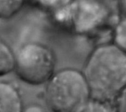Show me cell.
Segmentation results:
<instances>
[{"mask_svg": "<svg viewBox=\"0 0 126 112\" xmlns=\"http://www.w3.org/2000/svg\"><path fill=\"white\" fill-rule=\"evenodd\" d=\"M15 54L10 45L0 37V77L13 72Z\"/></svg>", "mask_w": 126, "mask_h": 112, "instance_id": "cell-5", "label": "cell"}, {"mask_svg": "<svg viewBox=\"0 0 126 112\" xmlns=\"http://www.w3.org/2000/svg\"><path fill=\"white\" fill-rule=\"evenodd\" d=\"M19 90L12 83L0 81V112H23Z\"/></svg>", "mask_w": 126, "mask_h": 112, "instance_id": "cell-4", "label": "cell"}, {"mask_svg": "<svg viewBox=\"0 0 126 112\" xmlns=\"http://www.w3.org/2000/svg\"><path fill=\"white\" fill-rule=\"evenodd\" d=\"M44 85V99L49 112H76L90 99L83 74L75 68L55 72Z\"/></svg>", "mask_w": 126, "mask_h": 112, "instance_id": "cell-2", "label": "cell"}, {"mask_svg": "<svg viewBox=\"0 0 126 112\" xmlns=\"http://www.w3.org/2000/svg\"><path fill=\"white\" fill-rule=\"evenodd\" d=\"M56 57L47 45L27 43L15 54L13 72L19 80L31 86L45 84L55 72Z\"/></svg>", "mask_w": 126, "mask_h": 112, "instance_id": "cell-3", "label": "cell"}, {"mask_svg": "<svg viewBox=\"0 0 126 112\" xmlns=\"http://www.w3.org/2000/svg\"><path fill=\"white\" fill-rule=\"evenodd\" d=\"M114 44L126 51V19L120 21L114 30Z\"/></svg>", "mask_w": 126, "mask_h": 112, "instance_id": "cell-8", "label": "cell"}, {"mask_svg": "<svg viewBox=\"0 0 126 112\" xmlns=\"http://www.w3.org/2000/svg\"><path fill=\"white\" fill-rule=\"evenodd\" d=\"M24 0H0V19L15 16L22 8Z\"/></svg>", "mask_w": 126, "mask_h": 112, "instance_id": "cell-7", "label": "cell"}, {"mask_svg": "<svg viewBox=\"0 0 126 112\" xmlns=\"http://www.w3.org/2000/svg\"><path fill=\"white\" fill-rule=\"evenodd\" d=\"M82 73L90 98L114 103L126 93V51L114 44L97 47L88 57Z\"/></svg>", "mask_w": 126, "mask_h": 112, "instance_id": "cell-1", "label": "cell"}, {"mask_svg": "<svg viewBox=\"0 0 126 112\" xmlns=\"http://www.w3.org/2000/svg\"><path fill=\"white\" fill-rule=\"evenodd\" d=\"M23 112H49L44 107L38 104H30L24 108Z\"/></svg>", "mask_w": 126, "mask_h": 112, "instance_id": "cell-9", "label": "cell"}, {"mask_svg": "<svg viewBox=\"0 0 126 112\" xmlns=\"http://www.w3.org/2000/svg\"><path fill=\"white\" fill-rule=\"evenodd\" d=\"M76 112H117L114 103L89 99Z\"/></svg>", "mask_w": 126, "mask_h": 112, "instance_id": "cell-6", "label": "cell"}]
</instances>
